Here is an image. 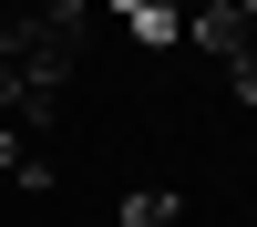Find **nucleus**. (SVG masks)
<instances>
[{"label": "nucleus", "mask_w": 257, "mask_h": 227, "mask_svg": "<svg viewBox=\"0 0 257 227\" xmlns=\"http://www.w3.org/2000/svg\"><path fill=\"white\" fill-rule=\"evenodd\" d=\"M185 41L226 62V93L257 103V0H185Z\"/></svg>", "instance_id": "f257e3e1"}, {"label": "nucleus", "mask_w": 257, "mask_h": 227, "mask_svg": "<svg viewBox=\"0 0 257 227\" xmlns=\"http://www.w3.org/2000/svg\"><path fill=\"white\" fill-rule=\"evenodd\" d=\"M123 227H175V186H134L123 196Z\"/></svg>", "instance_id": "20e7f679"}, {"label": "nucleus", "mask_w": 257, "mask_h": 227, "mask_svg": "<svg viewBox=\"0 0 257 227\" xmlns=\"http://www.w3.org/2000/svg\"><path fill=\"white\" fill-rule=\"evenodd\" d=\"M103 11H113L134 41H155V52H175V41H185V0H103Z\"/></svg>", "instance_id": "7ed1b4c3"}, {"label": "nucleus", "mask_w": 257, "mask_h": 227, "mask_svg": "<svg viewBox=\"0 0 257 227\" xmlns=\"http://www.w3.org/2000/svg\"><path fill=\"white\" fill-rule=\"evenodd\" d=\"M41 21H62V31H82V11H93V0H31Z\"/></svg>", "instance_id": "39448f33"}, {"label": "nucleus", "mask_w": 257, "mask_h": 227, "mask_svg": "<svg viewBox=\"0 0 257 227\" xmlns=\"http://www.w3.org/2000/svg\"><path fill=\"white\" fill-rule=\"evenodd\" d=\"M0 62L62 93V83H72V62H82V31H62V21H41L31 0H11V11H0Z\"/></svg>", "instance_id": "f03ea898"}]
</instances>
